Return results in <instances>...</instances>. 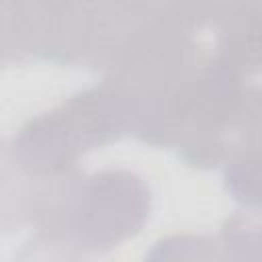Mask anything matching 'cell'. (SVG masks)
Returning a JSON list of instances; mask_svg holds the SVG:
<instances>
[{
  "label": "cell",
  "mask_w": 262,
  "mask_h": 262,
  "mask_svg": "<svg viewBox=\"0 0 262 262\" xmlns=\"http://www.w3.org/2000/svg\"><path fill=\"white\" fill-rule=\"evenodd\" d=\"M31 192L27 213L47 246L102 252L135 235L149 217V186L129 170L76 172L45 180Z\"/></svg>",
  "instance_id": "cell-1"
},
{
  "label": "cell",
  "mask_w": 262,
  "mask_h": 262,
  "mask_svg": "<svg viewBox=\"0 0 262 262\" xmlns=\"http://www.w3.org/2000/svg\"><path fill=\"white\" fill-rule=\"evenodd\" d=\"M135 115V100L106 80L27 121L12 137L8 156L29 178H61L76 170L82 154L133 131Z\"/></svg>",
  "instance_id": "cell-2"
},
{
  "label": "cell",
  "mask_w": 262,
  "mask_h": 262,
  "mask_svg": "<svg viewBox=\"0 0 262 262\" xmlns=\"http://www.w3.org/2000/svg\"><path fill=\"white\" fill-rule=\"evenodd\" d=\"M192 31L168 2L125 33L106 61V80L121 86L137 106L174 90L203 61Z\"/></svg>",
  "instance_id": "cell-3"
},
{
  "label": "cell",
  "mask_w": 262,
  "mask_h": 262,
  "mask_svg": "<svg viewBox=\"0 0 262 262\" xmlns=\"http://www.w3.org/2000/svg\"><path fill=\"white\" fill-rule=\"evenodd\" d=\"M217 27L215 57L242 78L262 74V2L239 6Z\"/></svg>",
  "instance_id": "cell-4"
},
{
  "label": "cell",
  "mask_w": 262,
  "mask_h": 262,
  "mask_svg": "<svg viewBox=\"0 0 262 262\" xmlns=\"http://www.w3.org/2000/svg\"><path fill=\"white\" fill-rule=\"evenodd\" d=\"M225 186L237 203L262 213V143L246 145L227 160Z\"/></svg>",
  "instance_id": "cell-5"
},
{
  "label": "cell",
  "mask_w": 262,
  "mask_h": 262,
  "mask_svg": "<svg viewBox=\"0 0 262 262\" xmlns=\"http://www.w3.org/2000/svg\"><path fill=\"white\" fill-rule=\"evenodd\" d=\"M262 0H170V6L192 27L219 25L239 6Z\"/></svg>",
  "instance_id": "cell-6"
},
{
  "label": "cell",
  "mask_w": 262,
  "mask_h": 262,
  "mask_svg": "<svg viewBox=\"0 0 262 262\" xmlns=\"http://www.w3.org/2000/svg\"><path fill=\"white\" fill-rule=\"evenodd\" d=\"M254 143H262V88H248L242 113V147Z\"/></svg>",
  "instance_id": "cell-7"
}]
</instances>
